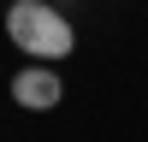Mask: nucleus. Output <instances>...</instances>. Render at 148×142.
I'll return each instance as SVG.
<instances>
[{"instance_id": "obj_1", "label": "nucleus", "mask_w": 148, "mask_h": 142, "mask_svg": "<svg viewBox=\"0 0 148 142\" xmlns=\"http://www.w3.org/2000/svg\"><path fill=\"white\" fill-rule=\"evenodd\" d=\"M6 42L18 47L24 59L59 65V59L77 47V30H71V18L53 6V0H12L6 6Z\"/></svg>"}, {"instance_id": "obj_2", "label": "nucleus", "mask_w": 148, "mask_h": 142, "mask_svg": "<svg viewBox=\"0 0 148 142\" xmlns=\"http://www.w3.org/2000/svg\"><path fill=\"white\" fill-rule=\"evenodd\" d=\"M6 89H12V101H18L24 113H53V106L65 101V77H59L47 59H36V65H18Z\"/></svg>"}]
</instances>
